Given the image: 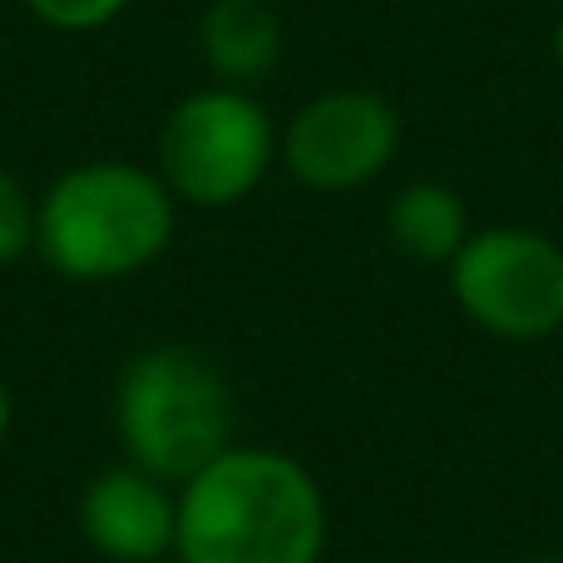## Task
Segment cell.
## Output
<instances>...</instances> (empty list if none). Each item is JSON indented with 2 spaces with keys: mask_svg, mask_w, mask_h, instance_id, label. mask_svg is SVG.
Wrapping results in <instances>:
<instances>
[{
  "mask_svg": "<svg viewBox=\"0 0 563 563\" xmlns=\"http://www.w3.org/2000/svg\"><path fill=\"white\" fill-rule=\"evenodd\" d=\"M114 435L129 465L178 489L238 445L233 386L203 351L148 346L119 371Z\"/></svg>",
  "mask_w": 563,
  "mask_h": 563,
  "instance_id": "cell-3",
  "label": "cell"
},
{
  "mask_svg": "<svg viewBox=\"0 0 563 563\" xmlns=\"http://www.w3.org/2000/svg\"><path fill=\"white\" fill-rule=\"evenodd\" d=\"M35 253V198L15 174L0 168V267Z\"/></svg>",
  "mask_w": 563,
  "mask_h": 563,
  "instance_id": "cell-10",
  "label": "cell"
},
{
  "mask_svg": "<svg viewBox=\"0 0 563 563\" xmlns=\"http://www.w3.org/2000/svg\"><path fill=\"white\" fill-rule=\"evenodd\" d=\"M327 495L297 455L243 445L178 485V563H321Z\"/></svg>",
  "mask_w": 563,
  "mask_h": 563,
  "instance_id": "cell-1",
  "label": "cell"
},
{
  "mask_svg": "<svg viewBox=\"0 0 563 563\" xmlns=\"http://www.w3.org/2000/svg\"><path fill=\"white\" fill-rule=\"evenodd\" d=\"M549 45H554V59L563 65V15H559V25H554V35H549Z\"/></svg>",
  "mask_w": 563,
  "mask_h": 563,
  "instance_id": "cell-13",
  "label": "cell"
},
{
  "mask_svg": "<svg viewBox=\"0 0 563 563\" xmlns=\"http://www.w3.org/2000/svg\"><path fill=\"white\" fill-rule=\"evenodd\" d=\"M470 233H475V223H470L465 198L435 178L406 184L386 208V238L410 263L450 267L460 247L470 243Z\"/></svg>",
  "mask_w": 563,
  "mask_h": 563,
  "instance_id": "cell-9",
  "label": "cell"
},
{
  "mask_svg": "<svg viewBox=\"0 0 563 563\" xmlns=\"http://www.w3.org/2000/svg\"><path fill=\"white\" fill-rule=\"evenodd\" d=\"M79 534L109 563H158L174 554L178 489L119 460L99 470L79 495Z\"/></svg>",
  "mask_w": 563,
  "mask_h": 563,
  "instance_id": "cell-7",
  "label": "cell"
},
{
  "mask_svg": "<svg viewBox=\"0 0 563 563\" xmlns=\"http://www.w3.org/2000/svg\"><path fill=\"white\" fill-rule=\"evenodd\" d=\"M282 154V129L253 89L203 85L168 109L154 168L188 208L223 213L263 188Z\"/></svg>",
  "mask_w": 563,
  "mask_h": 563,
  "instance_id": "cell-4",
  "label": "cell"
},
{
  "mask_svg": "<svg viewBox=\"0 0 563 563\" xmlns=\"http://www.w3.org/2000/svg\"><path fill=\"white\" fill-rule=\"evenodd\" d=\"M445 563H479V559H445Z\"/></svg>",
  "mask_w": 563,
  "mask_h": 563,
  "instance_id": "cell-14",
  "label": "cell"
},
{
  "mask_svg": "<svg viewBox=\"0 0 563 563\" xmlns=\"http://www.w3.org/2000/svg\"><path fill=\"white\" fill-rule=\"evenodd\" d=\"M455 307L499 341H544L563 331V243L539 228H475L450 263Z\"/></svg>",
  "mask_w": 563,
  "mask_h": 563,
  "instance_id": "cell-5",
  "label": "cell"
},
{
  "mask_svg": "<svg viewBox=\"0 0 563 563\" xmlns=\"http://www.w3.org/2000/svg\"><path fill=\"white\" fill-rule=\"evenodd\" d=\"M10 420H15V400H10V386H5V376H0V445H5V435H10Z\"/></svg>",
  "mask_w": 563,
  "mask_h": 563,
  "instance_id": "cell-12",
  "label": "cell"
},
{
  "mask_svg": "<svg viewBox=\"0 0 563 563\" xmlns=\"http://www.w3.org/2000/svg\"><path fill=\"white\" fill-rule=\"evenodd\" d=\"M400 114L386 95L361 85L311 95L282 129V164L311 194H351L396 164Z\"/></svg>",
  "mask_w": 563,
  "mask_h": 563,
  "instance_id": "cell-6",
  "label": "cell"
},
{
  "mask_svg": "<svg viewBox=\"0 0 563 563\" xmlns=\"http://www.w3.org/2000/svg\"><path fill=\"white\" fill-rule=\"evenodd\" d=\"M25 10L59 35H89V30L114 25L129 10V0H25Z\"/></svg>",
  "mask_w": 563,
  "mask_h": 563,
  "instance_id": "cell-11",
  "label": "cell"
},
{
  "mask_svg": "<svg viewBox=\"0 0 563 563\" xmlns=\"http://www.w3.org/2000/svg\"><path fill=\"white\" fill-rule=\"evenodd\" d=\"M198 59L213 85L257 89L282 65V15L267 0H213L198 20Z\"/></svg>",
  "mask_w": 563,
  "mask_h": 563,
  "instance_id": "cell-8",
  "label": "cell"
},
{
  "mask_svg": "<svg viewBox=\"0 0 563 563\" xmlns=\"http://www.w3.org/2000/svg\"><path fill=\"white\" fill-rule=\"evenodd\" d=\"M174 223L178 198L158 168L89 158L35 198V253L65 282H119L168 253Z\"/></svg>",
  "mask_w": 563,
  "mask_h": 563,
  "instance_id": "cell-2",
  "label": "cell"
}]
</instances>
